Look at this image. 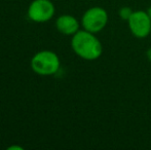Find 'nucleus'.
Wrapping results in <instances>:
<instances>
[{
	"instance_id": "obj_1",
	"label": "nucleus",
	"mask_w": 151,
	"mask_h": 150,
	"mask_svg": "<svg viewBox=\"0 0 151 150\" xmlns=\"http://www.w3.org/2000/svg\"><path fill=\"white\" fill-rule=\"evenodd\" d=\"M71 46L78 57L88 61L97 60L103 52V46L95 33L79 30L73 35Z\"/></svg>"
},
{
	"instance_id": "obj_2",
	"label": "nucleus",
	"mask_w": 151,
	"mask_h": 150,
	"mask_svg": "<svg viewBox=\"0 0 151 150\" xmlns=\"http://www.w3.org/2000/svg\"><path fill=\"white\" fill-rule=\"evenodd\" d=\"M31 67L39 75H52L60 68V59L50 50H42L32 58Z\"/></svg>"
},
{
	"instance_id": "obj_3",
	"label": "nucleus",
	"mask_w": 151,
	"mask_h": 150,
	"mask_svg": "<svg viewBox=\"0 0 151 150\" xmlns=\"http://www.w3.org/2000/svg\"><path fill=\"white\" fill-rule=\"evenodd\" d=\"M108 20V14L103 7L93 6L83 14L81 25L84 30L91 33H98L107 26Z\"/></svg>"
},
{
	"instance_id": "obj_4",
	"label": "nucleus",
	"mask_w": 151,
	"mask_h": 150,
	"mask_svg": "<svg viewBox=\"0 0 151 150\" xmlns=\"http://www.w3.org/2000/svg\"><path fill=\"white\" fill-rule=\"evenodd\" d=\"M132 34L137 38H146L151 33V19L146 11L136 10L127 21Z\"/></svg>"
},
{
	"instance_id": "obj_5",
	"label": "nucleus",
	"mask_w": 151,
	"mask_h": 150,
	"mask_svg": "<svg viewBox=\"0 0 151 150\" xmlns=\"http://www.w3.org/2000/svg\"><path fill=\"white\" fill-rule=\"evenodd\" d=\"M55 14V6L50 0H34L28 9V17L37 23L50 21Z\"/></svg>"
},
{
	"instance_id": "obj_6",
	"label": "nucleus",
	"mask_w": 151,
	"mask_h": 150,
	"mask_svg": "<svg viewBox=\"0 0 151 150\" xmlns=\"http://www.w3.org/2000/svg\"><path fill=\"white\" fill-rule=\"evenodd\" d=\"M57 29L64 35H74L79 31V22L70 14H64L58 18L56 22Z\"/></svg>"
},
{
	"instance_id": "obj_7",
	"label": "nucleus",
	"mask_w": 151,
	"mask_h": 150,
	"mask_svg": "<svg viewBox=\"0 0 151 150\" xmlns=\"http://www.w3.org/2000/svg\"><path fill=\"white\" fill-rule=\"evenodd\" d=\"M134 10L132 9L131 7H129V6H122L121 8H119V10H118V16H119V18L121 20L123 21H129V19L132 17V14H133Z\"/></svg>"
},
{
	"instance_id": "obj_8",
	"label": "nucleus",
	"mask_w": 151,
	"mask_h": 150,
	"mask_svg": "<svg viewBox=\"0 0 151 150\" xmlns=\"http://www.w3.org/2000/svg\"><path fill=\"white\" fill-rule=\"evenodd\" d=\"M147 58H148V60L151 62V48H149V50H147Z\"/></svg>"
},
{
	"instance_id": "obj_9",
	"label": "nucleus",
	"mask_w": 151,
	"mask_h": 150,
	"mask_svg": "<svg viewBox=\"0 0 151 150\" xmlns=\"http://www.w3.org/2000/svg\"><path fill=\"white\" fill-rule=\"evenodd\" d=\"M9 150H12V149H19V150H23L24 148H23V147H19V146H12V147H9V148H8Z\"/></svg>"
},
{
	"instance_id": "obj_10",
	"label": "nucleus",
	"mask_w": 151,
	"mask_h": 150,
	"mask_svg": "<svg viewBox=\"0 0 151 150\" xmlns=\"http://www.w3.org/2000/svg\"><path fill=\"white\" fill-rule=\"evenodd\" d=\"M146 12H147V14H148V16H149V18L151 19V6H150L149 8H148L147 10H146Z\"/></svg>"
}]
</instances>
